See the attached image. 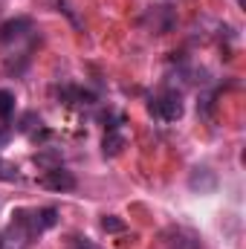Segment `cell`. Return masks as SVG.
<instances>
[{
    "label": "cell",
    "mask_w": 246,
    "mask_h": 249,
    "mask_svg": "<svg viewBox=\"0 0 246 249\" xmlns=\"http://www.w3.org/2000/svg\"><path fill=\"white\" fill-rule=\"evenodd\" d=\"M32 160H35V165H41L44 171H50V168H58V165H61V157H58L55 151H38Z\"/></svg>",
    "instance_id": "30bf717a"
},
{
    "label": "cell",
    "mask_w": 246,
    "mask_h": 249,
    "mask_svg": "<svg viewBox=\"0 0 246 249\" xmlns=\"http://www.w3.org/2000/svg\"><path fill=\"white\" fill-rule=\"evenodd\" d=\"M15 113V93L0 90V119H9Z\"/></svg>",
    "instance_id": "7c38bea8"
},
{
    "label": "cell",
    "mask_w": 246,
    "mask_h": 249,
    "mask_svg": "<svg viewBox=\"0 0 246 249\" xmlns=\"http://www.w3.org/2000/svg\"><path fill=\"white\" fill-rule=\"evenodd\" d=\"M58 96H61L64 105H72V107H87V105H93L96 102V93H90V90H84V87H61L58 90Z\"/></svg>",
    "instance_id": "ba28073f"
},
{
    "label": "cell",
    "mask_w": 246,
    "mask_h": 249,
    "mask_svg": "<svg viewBox=\"0 0 246 249\" xmlns=\"http://www.w3.org/2000/svg\"><path fill=\"white\" fill-rule=\"evenodd\" d=\"M41 186L50 188V191H72V188H75V177H72V171H67V168L58 165V168L44 171Z\"/></svg>",
    "instance_id": "277c9868"
},
{
    "label": "cell",
    "mask_w": 246,
    "mask_h": 249,
    "mask_svg": "<svg viewBox=\"0 0 246 249\" xmlns=\"http://www.w3.org/2000/svg\"><path fill=\"white\" fill-rule=\"evenodd\" d=\"M0 180H3V183H18V180H20V174H18V165H15V162H6V160H0Z\"/></svg>",
    "instance_id": "4fadbf2b"
},
{
    "label": "cell",
    "mask_w": 246,
    "mask_h": 249,
    "mask_svg": "<svg viewBox=\"0 0 246 249\" xmlns=\"http://www.w3.org/2000/svg\"><path fill=\"white\" fill-rule=\"evenodd\" d=\"M188 188L191 191H200V194H211L217 188V177L211 168H194L191 177H188Z\"/></svg>",
    "instance_id": "8992f818"
},
{
    "label": "cell",
    "mask_w": 246,
    "mask_h": 249,
    "mask_svg": "<svg viewBox=\"0 0 246 249\" xmlns=\"http://www.w3.org/2000/svg\"><path fill=\"white\" fill-rule=\"evenodd\" d=\"M148 107H151V113H154V116H159L162 122H177V119L185 113L183 96H180L177 90H165V93L154 96Z\"/></svg>",
    "instance_id": "7a4b0ae2"
},
{
    "label": "cell",
    "mask_w": 246,
    "mask_h": 249,
    "mask_svg": "<svg viewBox=\"0 0 246 249\" xmlns=\"http://www.w3.org/2000/svg\"><path fill=\"white\" fill-rule=\"evenodd\" d=\"M55 223H58V212H55V209H32V212H29L32 235H41V232L53 229Z\"/></svg>",
    "instance_id": "52a82bcc"
},
{
    "label": "cell",
    "mask_w": 246,
    "mask_h": 249,
    "mask_svg": "<svg viewBox=\"0 0 246 249\" xmlns=\"http://www.w3.org/2000/svg\"><path fill=\"white\" fill-rule=\"evenodd\" d=\"M32 32V20L29 18H12L6 23H0V44H12V41H20Z\"/></svg>",
    "instance_id": "5b68a950"
},
{
    "label": "cell",
    "mask_w": 246,
    "mask_h": 249,
    "mask_svg": "<svg viewBox=\"0 0 246 249\" xmlns=\"http://www.w3.org/2000/svg\"><path fill=\"white\" fill-rule=\"evenodd\" d=\"M102 229H105L107 235H119V232L127 229V223H124L122 217H116V214H105V217H102Z\"/></svg>",
    "instance_id": "8fae6325"
},
{
    "label": "cell",
    "mask_w": 246,
    "mask_h": 249,
    "mask_svg": "<svg viewBox=\"0 0 246 249\" xmlns=\"http://www.w3.org/2000/svg\"><path fill=\"white\" fill-rule=\"evenodd\" d=\"M124 136L122 133H116V130H107V136H105V142H102V151H105V157H119L124 151Z\"/></svg>",
    "instance_id": "9c48e42d"
},
{
    "label": "cell",
    "mask_w": 246,
    "mask_h": 249,
    "mask_svg": "<svg viewBox=\"0 0 246 249\" xmlns=\"http://www.w3.org/2000/svg\"><path fill=\"white\" fill-rule=\"evenodd\" d=\"M162 244L165 249H203L200 235L188 226H168L162 232Z\"/></svg>",
    "instance_id": "3957f363"
},
{
    "label": "cell",
    "mask_w": 246,
    "mask_h": 249,
    "mask_svg": "<svg viewBox=\"0 0 246 249\" xmlns=\"http://www.w3.org/2000/svg\"><path fill=\"white\" fill-rule=\"evenodd\" d=\"M32 226H29V212L18 209L12 214V223L0 232V249H26L32 244Z\"/></svg>",
    "instance_id": "6da1fadb"
}]
</instances>
